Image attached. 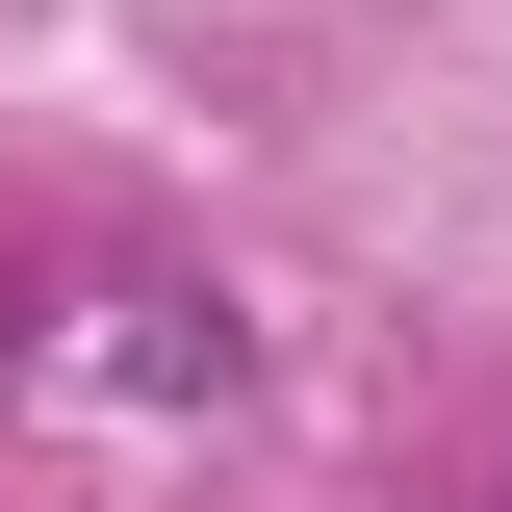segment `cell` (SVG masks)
Wrapping results in <instances>:
<instances>
[{
  "instance_id": "6da1fadb",
  "label": "cell",
  "mask_w": 512,
  "mask_h": 512,
  "mask_svg": "<svg viewBox=\"0 0 512 512\" xmlns=\"http://www.w3.org/2000/svg\"><path fill=\"white\" fill-rule=\"evenodd\" d=\"M0 333H26V282H0Z\"/></svg>"
}]
</instances>
